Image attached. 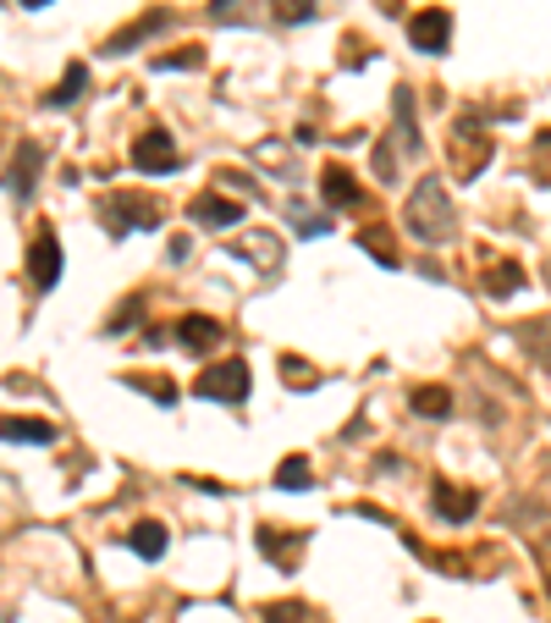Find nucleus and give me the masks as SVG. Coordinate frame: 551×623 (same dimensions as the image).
I'll list each match as a JSON object with an SVG mask.
<instances>
[{"label":"nucleus","instance_id":"1a4fd4ad","mask_svg":"<svg viewBox=\"0 0 551 623\" xmlns=\"http://www.w3.org/2000/svg\"><path fill=\"white\" fill-rule=\"evenodd\" d=\"M188 215H193L199 227H216V232H221V227H238V221H243V204L227 199V193L216 188V193H199V199L188 204Z\"/></svg>","mask_w":551,"mask_h":623},{"label":"nucleus","instance_id":"20e7f679","mask_svg":"<svg viewBox=\"0 0 551 623\" xmlns=\"http://www.w3.org/2000/svg\"><path fill=\"white\" fill-rule=\"evenodd\" d=\"M199 398L210 403H243L249 398V364L243 359H221L199 375Z\"/></svg>","mask_w":551,"mask_h":623},{"label":"nucleus","instance_id":"423d86ee","mask_svg":"<svg viewBox=\"0 0 551 623\" xmlns=\"http://www.w3.org/2000/svg\"><path fill=\"white\" fill-rule=\"evenodd\" d=\"M39 165H44L39 144H33V139H22V144L11 150L6 177H0V182H6V193H11V199H28V193H33V182H39Z\"/></svg>","mask_w":551,"mask_h":623},{"label":"nucleus","instance_id":"4be33fe9","mask_svg":"<svg viewBox=\"0 0 551 623\" xmlns=\"http://www.w3.org/2000/svg\"><path fill=\"white\" fill-rule=\"evenodd\" d=\"M276 485H281V491H303V485H314V469H309V459H281V469H276Z\"/></svg>","mask_w":551,"mask_h":623},{"label":"nucleus","instance_id":"b1692460","mask_svg":"<svg viewBox=\"0 0 551 623\" xmlns=\"http://www.w3.org/2000/svg\"><path fill=\"white\" fill-rule=\"evenodd\" d=\"M359 243H364L381 265H392V271H398V249H392V238H387V232H375V227H370V232H359Z\"/></svg>","mask_w":551,"mask_h":623},{"label":"nucleus","instance_id":"412c9836","mask_svg":"<svg viewBox=\"0 0 551 623\" xmlns=\"http://www.w3.org/2000/svg\"><path fill=\"white\" fill-rule=\"evenodd\" d=\"M281 381H287V386H298V392H309V386H320V370H314V364H303L298 353H281Z\"/></svg>","mask_w":551,"mask_h":623},{"label":"nucleus","instance_id":"39448f33","mask_svg":"<svg viewBox=\"0 0 551 623\" xmlns=\"http://www.w3.org/2000/svg\"><path fill=\"white\" fill-rule=\"evenodd\" d=\"M409 39H413V50L441 56V50H447V39H452V11H447V6H424V11H413L409 17Z\"/></svg>","mask_w":551,"mask_h":623},{"label":"nucleus","instance_id":"ddd939ff","mask_svg":"<svg viewBox=\"0 0 551 623\" xmlns=\"http://www.w3.org/2000/svg\"><path fill=\"white\" fill-rule=\"evenodd\" d=\"M177 342L193 348V353H210V348H221V320H210V314H182V320H177Z\"/></svg>","mask_w":551,"mask_h":623},{"label":"nucleus","instance_id":"bb28decb","mask_svg":"<svg viewBox=\"0 0 551 623\" xmlns=\"http://www.w3.org/2000/svg\"><path fill=\"white\" fill-rule=\"evenodd\" d=\"M276 22H309L314 17V0H271Z\"/></svg>","mask_w":551,"mask_h":623},{"label":"nucleus","instance_id":"9b49d317","mask_svg":"<svg viewBox=\"0 0 551 623\" xmlns=\"http://www.w3.org/2000/svg\"><path fill=\"white\" fill-rule=\"evenodd\" d=\"M430 508H435L447 524H469V519H474V508H480V496H474L469 485H447V480H435V496H430Z\"/></svg>","mask_w":551,"mask_h":623},{"label":"nucleus","instance_id":"6ab92c4d","mask_svg":"<svg viewBox=\"0 0 551 623\" xmlns=\"http://www.w3.org/2000/svg\"><path fill=\"white\" fill-rule=\"evenodd\" d=\"M128 546H133L138 557H166V524H154V519H143V524H133L128 530Z\"/></svg>","mask_w":551,"mask_h":623},{"label":"nucleus","instance_id":"a211bd4d","mask_svg":"<svg viewBox=\"0 0 551 623\" xmlns=\"http://www.w3.org/2000/svg\"><path fill=\"white\" fill-rule=\"evenodd\" d=\"M0 436L6 442H39V448H50L56 442V425L50 420H0Z\"/></svg>","mask_w":551,"mask_h":623},{"label":"nucleus","instance_id":"9d476101","mask_svg":"<svg viewBox=\"0 0 551 623\" xmlns=\"http://www.w3.org/2000/svg\"><path fill=\"white\" fill-rule=\"evenodd\" d=\"M320 193H325L331 210H359V204H364V188L353 182L348 165H325V171H320Z\"/></svg>","mask_w":551,"mask_h":623},{"label":"nucleus","instance_id":"c85d7f7f","mask_svg":"<svg viewBox=\"0 0 551 623\" xmlns=\"http://www.w3.org/2000/svg\"><path fill=\"white\" fill-rule=\"evenodd\" d=\"M22 6H50V0H22Z\"/></svg>","mask_w":551,"mask_h":623},{"label":"nucleus","instance_id":"393cba45","mask_svg":"<svg viewBox=\"0 0 551 623\" xmlns=\"http://www.w3.org/2000/svg\"><path fill=\"white\" fill-rule=\"evenodd\" d=\"M260 619L266 623H309V607H303V602H271Z\"/></svg>","mask_w":551,"mask_h":623},{"label":"nucleus","instance_id":"2eb2a0df","mask_svg":"<svg viewBox=\"0 0 551 623\" xmlns=\"http://www.w3.org/2000/svg\"><path fill=\"white\" fill-rule=\"evenodd\" d=\"M232 254L254 260L260 271H276V265H281V243H276L271 232H249V238H238V243H232Z\"/></svg>","mask_w":551,"mask_h":623},{"label":"nucleus","instance_id":"cd10ccee","mask_svg":"<svg viewBox=\"0 0 551 623\" xmlns=\"http://www.w3.org/2000/svg\"><path fill=\"white\" fill-rule=\"evenodd\" d=\"M210 17L221 22V17H238V0H210Z\"/></svg>","mask_w":551,"mask_h":623},{"label":"nucleus","instance_id":"f257e3e1","mask_svg":"<svg viewBox=\"0 0 551 623\" xmlns=\"http://www.w3.org/2000/svg\"><path fill=\"white\" fill-rule=\"evenodd\" d=\"M403 227H409L413 243H447L452 232H458V210H452V199H447V188H441V177H419L409 193V204H403Z\"/></svg>","mask_w":551,"mask_h":623},{"label":"nucleus","instance_id":"f3484780","mask_svg":"<svg viewBox=\"0 0 551 623\" xmlns=\"http://www.w3.org/2000/svg\"><path fill=\"white\" fill-rule=\"evenodd\" d=\"M524 288V265H513V260H497L491 271H485V293L491 299H513Z\"/></svg>","mask_w":551,"mask_h":623},{"label":"nucleus","instance_id":"aec40b11","mask_svg":"<svg viewBox=\"0 0 551 623\" xmlns=\"http://www.w3.org/2000/svg\"><path fill=\"white\" fill-rule=\"evenodd\" d=\"M413 414L447 420V414H452V392H447V386H419V392H413Z\"/></svg>","mask_w":551,"mask_h":623},{"label":"nucleus","instance_id":"f03ea898","mask_svg":"<svg viewBox=\"0 0 551 623\" xmlns=\"http://www.w3.org/2000/svg\"><path fill=\"white\" fill-rule=\"evenodd\" d=\"M447 155H452V177H458V182H474V177L491 165L497 144H491V133H485L480 117H458V128H452V139H447Z\"/></svg>","mask_w":551,"mask_h":623},{"label":"nucleus","instance_id":"a878e982","mask_svg":"<svg viewBox=\"0 0 551 623\" xmlns=\"http://www.w3.org/2000/svg\"><path fill=\"white\" fill-rule=\"evenodd\" d=\"M128 381H133L138 392H149L154 403H177V386H171V381H160V375H128Z\"/></svg>","mask_w":551,"mask_h":623},{"label":"nucleus","instance_id":"7ed1b4c3","mask_svg":"<svg viewBox=\"0 0 551 623\" xmlns=\"http://www.w3.org/2000/svg\"><path fill=\"white\" fill-rule=\"evenodd\" d=\"M100 221H106V232H111V238L149 232V227H160V199L133 193V188H122V193H106V199H100Z\"/></svg>","mask_w":551,"mask_h":623},{"label":"nucleus","instance_id":"4468645a","mask_svg":"<svg viewBox=\"0 0 551 623\" xmlns=\"http://www.w3.org/2000/svg\"><path fill=\"white\" fill-rule=\"evenodd\" d=\"M260 552L271 557L276 569H298L303 535H292V530H276V524H260Z\"/></svg>","mask_w":551,"mask_h":623},{"label":"nucleus","instance_id":"0eeeda50","mask_svg":"<svg viewBox=\"0 0 551 623\" xmlns=\"http://www.w3.org/2000/svg\"><path fill=\"white\" fill-rule=\"evenodd\" d=\"M28 277H33V288H56L61 282V238L44 227L39 238H33V249H28Z\"/></svg>","mask_w":551,"mask_h":623},{"label":"nucleus","instance_id":"dca6fc26","mask_svg":"<svg viewBox=\"0 0 551 623\" xmlns=\"http://www.w3.org/2000/svg\"><path fill=\"white\" fill-rule=\"evenodd\" d=\"M83 89H89V67H83V61H72V67H67V78H61V83H56V89L44 94V105L67 111V105H72V100L83 94Z\"/></svg>","mask_w":551,"mask_h":623},{"label":"nucleus","instance_id":"6e6552de","mask_svg":"<svg viewBox=\"0 0 551 623\" xmlns=\"http://www.w3.org/2000/svg\"><path fill=\"white\" fill-rule=\"evenodd\" d=\"M133 165L138 171H149V177H166V171H177L182 155H177V139H166V133H143L133 144Z\"/></svg>","mask_w":551,"mask_h":623},{"label":"nucleus","instance_id":"5701e85b","mask_svg":"<svg viewBox=\"0 0 551 623\" xmlns=\"http://www.w3.org/2000/svg\"><path fill=\"white\" fill-rule=\"evenodd\" d=\"M154 67H160V72H177V67H182V72H193V67H204V50H199V44H182V50L154 56Z\"/></svg>","mask_w":551,"mask_h":623},{"label":"nucleus","instance_id":"f8f14e48","mask_svg":"<svg viewBox=\"0 0 551 623\" xmlns=\"http://www.w3.org/2000/svg\"><path fill=\"white\" fill-rule=\"evenodd\" d=\"M166 22H171V11H160V6H154V11H143L138 22H128V28H117V33L106 39V50H111V56H128L133 44H143V39H154V33H160Z\"/></svg>","mask_w":551,"mask_h":623}]
</instances>
